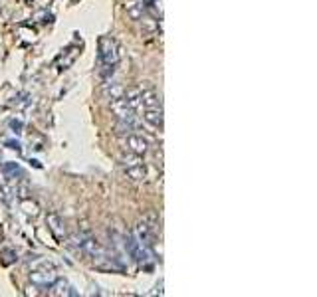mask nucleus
<instances>
[{
  "label": "nucleus",
  "mask_w": 317,
  "mask_h": 297,
  "mask_svg": "<svg viewBox=\"0 0 317 297\" xmlns=\"http://www.w3.org/2000/svg\"><path fill=\"white\" fill-rule=\"evenodd\" d=\"M117 62H119V54L115 42L111 38H103L99 44V73L103 79H109L113 75Z\"/></svg>",
  "instance_id": "obj_1"
}]
</instances>
